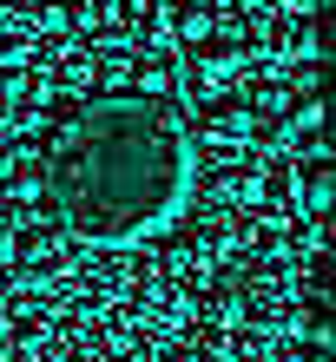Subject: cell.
<instances>
[{"instance_id": "1", "label": "cell", "mask_w": 336, "mask_h": 362, "mask_svg": "<svg viewBox=\"0 0 336 362\" xmlns=\"http://www.w3.org/2000/svg\"><path fill=\"white\" fill-rule=\"evenodd\" d=\"M59 224L86 244H139L192 191V139L172 99L99 93L53 132L47 185Z\"/></svg>"}, {"instance_id": "2", "label": "cell", "mask_w": 336, "mask_h": 362, "mask_svg": "<svg viewBox=\"0 0 336 362\" xmlns=\"http://www.w3.org/2000/svg\"><path fill=\"white\" fill-rule=\"evenodd\" d=\"M7 250H13V270L40 276V270H59V257H66V238H59V224H20L13 238H7Z\"/></svg>"}, {"instance_id": "3", "label": "cell", "mask_w": 336, "mask_h": 362, "mask_svg": "<svg viewBox=\"0 0 336 362\" xmlns=\"http://www.w3.org/2000/svg\"><path fill=\"white\" fill-rule=\"evenodd\" d=\"M277 47H284L290 59H317V13H310V7L284 13V20H277Z\"/></svg>"}, {"instance_id": "4", "label": "cell", "mask_w": 336, "mask_h": 362, "mask_svg": "<svg viewBox=\"0 0 336 362\" xmlns=\"http://www.w3.org/2000/svg\"><path fill=\"white\" fill-rule=\"evenodd\" d=\"M297 191H303V204H310V211H317V204L330 211V158L303 152V158H297Z\"/></svg>"}, {"instance_id": "5", "label": "cell", "mask_w": 336, "mask_h": 362, "mask_svg": "<svg viewBox=\"0 0 336 362\" xmlns=\"http://www.w3.org/2000/svg\"><path fill=\"white\" fill-rule=\"evenodd\" d=\"M7 238H13V224H7V218H0V250H7Z\"/></svg>"}]
</instances>
